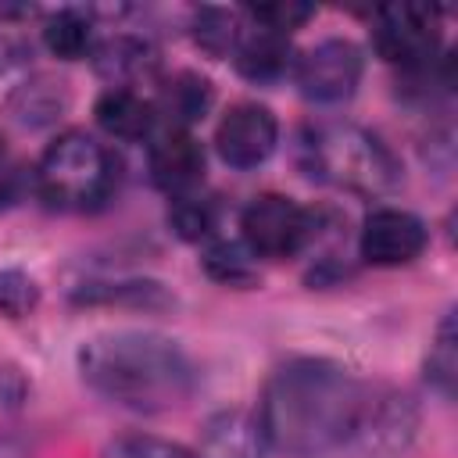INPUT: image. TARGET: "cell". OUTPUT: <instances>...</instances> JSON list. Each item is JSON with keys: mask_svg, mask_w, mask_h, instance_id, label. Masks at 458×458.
<instances>
[{"mask_svg": "<svg viewBox=\"0 0 458 458\" xmlns=\"http://www.w3.org/2000/svg\"><path fill=\"white\" fill-rule=\"evenodd\" d=\"M372 386L326 358H297L261 394V437L290 458H322L354 440Z\"/></svg>", "mask_w": 458, "mask_h": 458, "instance_id": "6da1fadb", "label": "cell"}, {"mask_svg": "<svg viewBox=\"0 0 458 458\" xmlns=\"http://www.w3.org/2000/svg\"><path fill=\"white\" fill-rule=\"evenodd\" d=\"M82 379L107 401L132 411H168L193 394L197 372L186 351L143 329L100 333L79 351Z\"/></svg>", "mask_w": 458, "mask_h": 458, "instance_id": "7a4b0ae2", "label": "cell"}, {"mask_svg": "<svg viewBox=\"0 0 458 458\" xmlns=\"http://www.w3.org/2000/svg\"><path fill=\"white\" fill-rule=\"evenodd\" d=\"M301 157L308 175L358 197H383L401 182L394 150L354 122H322L308 129L301 140Z\"/></svg>", "mask_w": 458, "mask_h": 458, "instance_id": "3957f363", "label": "cell"}, {"mask_svg": "<svg viewBox=\"0 0 458 458\" xmlns=\"http://www.w3.org/2000/svg\"><path fill=\"white\" fill-rule=\"evenodd\" d=\"M118 157L89 132H61L36 165V193L61 211H89L111 197Z\"/></svg>", "mask_w": 458, "mask_h": 458, "instance_id": "277c9868", "label": "cell"}, {"mask_svg": "<svg viewBox=\"0 0 458 458\" xmlns=\"http://www.w3.org/2000/svg\"><path fill=\"white\" fill-rule=\"evenodd\" d=\"M372 47L383 61L419 72L440 57V11L422 4H394L376 11Z\"/></svg>", "mask_w": 458, "mask_h": 458, "instance_id": "5b68a950", "label": "cell"}, {"mask_svg": "<svg viewBox=\"0 0 458 458\" xmlns=\"http://www.w3.org/2000/svg\"><path fill=\"white\" fill-rule=\"evenodd\" d=\"M240 229H243V247L258 258H290L297 254L311 236H315V215L304 211L297 200L283 197V193H261L254 197L243 215H240Z\"/></svg>", "mask_w": 458, "mask_h": 458, "instance_id": "8992f818", "label": "cell"}, {"mask_svg": "<svg viewBox=\"0 0 458 458\" xmlns=\"http://www.w3.org/2000/svg\"><path fill=\"white\" fill-rule=\"evenodd\" d=\"M361 50L351 39H322L297 61V86L315 104H340L361 82Z\"/></svg>", "mask_w": 458, "mask_h": 458, "instance_id": "52a82bcc", "label": "cell"}, {"mask_svg": "<svg viewBox=\"0 0 458 458\" xmlns=\"http://www.w3.org/2000/svg\"><path fill=\"white\" fill-rule=\"evenodd\" d=\"M279 140V122L265 104H233L215 129L218 157L233 168H254L268 161Z\"/></svg>", "mask_w": 458, "mask_h": 458, "instance_id": "ba28073f", "label": "cell"}, {"mask_svg": "<svg viewBox=\"0 0 458 458\" xmlns=\"http://www.w3.org/2000/svg\"><path fill=\"white\" fill-rule=\"evenodd\" d=\"M426 225L422 218H415L411 211L401 208H376L365 225H361V240L358 250L369 265L379 268H394V265H408L426 250Z\"/></svg>", "mask_w": 458, "mask_h": 458, "instance_id": "9c48e42d", "label": "cell"}, {"mask_svg": "<svg viewBox=\"0 0 458 458\" xmlns=\"http://www.w3.org/2000/svg\"><path fill=\"white\" fill-rule=\"evenodd\" d=\"M150 179L168 197L197 193L204 182V147L190 129H165L150 143Z\"/></svg>", "mask_w": 458, "mask_h": 458, "instance_id": "30bf717a", "label": "cell"}, {"mask_svg": "<svg viewBox=\"0 0 458 458\" xmlns=\"http://www.w3.org/2000/svg\"><path fill=\"white\" fill-rule=\"evenodd\" d=\"M89 54H93L97 75L107 79L111 89H129L136 82L154 79L157 72V50L140 36H107Z\"/></svg>", "mask_w": 458, "mask_h": 458, "instance_id": "8fae6325", "label": "cell"}, {"mask_svg": "<svg viewBox=\"0 0 458 458\" xmlns=\"http://www.w3.org/2000/svg\"><path fill=\"white\" fill-rule=\"evenodd\" d=\"M233 57H236V68H240L243 79H250V82H276L279 75H286V68L293 61V47H290L286 32L254 25V29L240 32Z\"/></svg>", "mask_w": 458, "mask_h": 458, "instance_id": "7c38bea8", "label": "cell"}, {"mask_svg": "<svg viewBox=\"0 0 458 458\" xmlns=\"http://www.w3.org/2000/svg\"><path fill=\"white\" fill-rule=\"evenodd\" d=\"M261 426L233 408V411H218L208 419L204 437H200V451L193 458H261Z\"/></svg>", "mask_w": 458, "mask_h": 458, "instance_id": "4fadbf2b", "label": "cell"}, {"mask_svg": "<svg viewBox=\"0 0 458 458\" xmlns=\"http://www.w3.org/2000/svg\"><path fill=\"white\" fill-rule=\"evenodd\" d=\"M97 122L114 140H143L150 136L157 114L154 104L143 100L136 89H107L97 100Z\"/></svg>", "mask_w": 458, "mask_h": 458, "instance_id": "5bb4252c", "label": "cell"}, {"mask_svg": "<svg viewBox=\"0 0 458 458\" xmlns=\"http://www.w3.org/2000/svg\"><path fill=\"white\" fill-rule=\"evenodd\" d=\"M208 107H211V82L197 72H179L161 86L154 114L161 111L168 118V129H186L190 122L204 118Z\"/></svg>", "mask_w": 458, "mask_h": 458, "instance_id": "9a60e30c", "label": "cell"}, {"mask_svg": "<svg viewBox=\"0 0 458 458\" xmlns=\"http://www.w3.org/2000/svg\"><path fill=\"white\" fill-rule=\"evenodd\" d=\"M43 43L54 57L64 61H79L93 50V21L89 14H82L79 7H61L57 14L47 18L43 25Z\"/></svg>", "mask_w": 458, "mask_h": 458, "instance_id": "2e32d148", "label": "cell"}, {"mask_svg": "<svg viewBox=\"0 0 458 458\" xmlns=\"http://www.w3.org/2000/svg\"><path fill=\"white\" fill-rule=\"evenodd\" d=\"M64 104H68V97H64L61 82L32 79V82L18 86V93L11 97V114L25 125H43V122H54L64 111Z\"/></svg>", "mask_w": 458, "mask_h": 458, "instance_id": "e0dca14e", "label": "cell"}, {"mask_svg": "<svg viewBox=\"0 0 458 458\" xmlns=\"http://www.w3.org/2000/svg\"><path fill=\"white\" fill-rule=\"evenodd\" d=\"M240 18L225 7H197L193 11V39L200 43V50H208L211 57H225L236 50L240 39Z\"/></svg>", "mask_w": 458, "mask_h": 458, "instance_id": "ac0fdd59", "label": "cell"}, {"mask_svg": "<svg viewBox=\"0 0 458 458\" xmlns=\"http://www.w3.org/2000/svg\"><path fill=\"white\" fill-rule=\"evenodd\" d=\"M204 272L215 279V283H225V286H250L258 279V268H254V254L243 247V243H211L204 250Z\"/></svg>", "mask_w": 458, "mask_h": 458, "instance_id": "d6986e66", "label": "cell"}, {"mask_svg": "<svg viewBox=\"0 0 458 458\" xmlns=\"http://www.w3.org/2000/svg\"><path fill=\"white\" fill-rule=\"evenodd\" d=\"M79 304H140V308H150V304H165L168 293L161 290V283H150V279H132V283H89L75 293Z\"/></svg>", "mask_w": 458, "mask_h": 458, "instance_id": "ffe728a7", "label": "cell"}, {"mask_svg": "<svg viewBox=\"0 0 458 458\" xmlns=\"http://www.w3.org/2000/svg\"><path fill=\"white\" fill-rule=\"evenodd\" d=\"M215 222H218V204L211 197H200V193L172 197L168 225L175 229V236H182V240H204V236H211Z\"/></svg>", "mask_w": 458, "mask_h": 458, "instance_id": "44dd1931", "label": "cell"}, {"mask_svg": "<svg viewBox=\"0 0 458 458\" xmlns=\"http://www.w3.org/2000/svg\"><path fill=\"white\" fill-rule=\"evenodd\" d=\"M426 379L444 394L451 397L454 394V379H458V358H454V315L447 311L440 318V329L429 344V354H426Z\"/></svg>", "mask_w": 458, "mask_h": 458, "instance_id": "7402d4cb", "label": "cell"}, {"mask_svg": "<svg viewBox=\"0 0 458 458\" xmlns=\"http://www.w3.org/2000/svg\"><path fill=\"white\" fill-rule=\"evenodd\" d=\"M100 458H193V454L186 447L172 444V440L147 437V433H129V437L111 440Z\"/></svg>", "mask_w": 458, "mask_h": 458, "instance_id": "603a6c76", "label": "cell"}, {"mask_svg": "<svg viewBox=\"0 0 458 458\" xmlns=\"http://www.w3.org/2000/svg\"><path fill=\"white\" fill-rule=\"evenodd\" d=\"M36 297H39V290H36V283L25 272H18V268L0 272V311L4 315L21 318L25 311H32Z\"/></svg>", "mask_w": 458, "mask_h": 458, "instance_id": "cb8c5ba5", "label": "cell"}, {"mask_svg": "<svg viewBox=\"0 0 458 458\" xmlns=\"http://www.w3.org/2000/svg\"><path fill=\"white\" fill-rule=\"evenodd\" d=\"M247 14H250L258 25L290 36V32L301 29L308 18H315V7H311V4H258V7H247Z\"/></svg>", "mask_w": 458, "mask_h": 458, "instance_id": "d4e9b609", "label": "cell"}, {"mask_svg": "<svg viewBox=\"0 0 458 458\" xmlns=\"http://www.w3.org/2000/svg\"><path fill=\"white\" fill-rule=\"evenodd\" d=\"M21 54H25V43H21L14 32H7V29L0 25V75H4Z\"/></svg>", "mask_w": 458, "mask_h": 458, "instance_id": "484cf974", "label": "cell"}, {"mask_svg": "<svg viewBox=\"0 0 458 458\" xmlns=\"http://www.w3.org/2000/svg\"><path fill=\"white\" fill-rule=\"evenodd\" d=\"M0 154H4V140H0Z\"/></svg>", "mask_w": 458, "mask_h": 458, "instance_id": "4316f807", "label": "cell"}]
</instances>
